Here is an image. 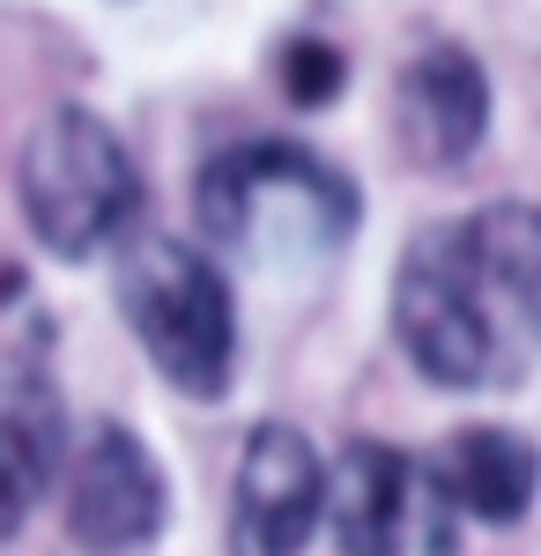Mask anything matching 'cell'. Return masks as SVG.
Listing matches in <instances>:
<instances>
[{"label":"cell","instance_id":"2","mask_svg":"<svg viewBox=\"0 0 541 556\" xmlns=\"http://www.w3.org/2000/svg\"><path fill=\"white\" fill-rule=\"evenodd\" d=\"M193 215L209 230L215 253L246 260V267H319L356 238V178L334 172L319 149L304 141H238L215 149L193 186Z\"/></svg>","mask_w":541,"mask_h":556},{"label":"cell","instance_id":"11","mask_svg":"<svg viewBox=\"0 0 541 556\" xmlns=\"http://www.w3.org/2000/svg\"><path fill=\"white\" fill-rule=\"evenodd\" d=\"M275 67H282V97H290V104H304V112L334 104V97H341V83H349V60H341V45H327V38H290Z\"/></svg>","mask_w":541,"mask_h":556},{"label":"cell","instance_id":"10","mask_svg":"<svg viewBox=\"0 0 541 556\" xmlns=\"http://www.w3.org/2000/svg\"><path fill=\"white\" fill-rule=\"evenodd\" d=\"M0 445L38 490L60 475V460H75L67 453V424H60V393H52V379L30 356H0Z\"/></svg>","mask_w":541,"mask_h":556},{"label":"cell","instance_id":"7","mask_svg":"<svg viewBox=\"0 0 541 556\" xmlns=\"http://www.w3.org/2000/svg\"><path fill=\"white\" fill-rule=\"evenodd\" d=\"M453 505L438 497L430 468H416L408 453L356 438L341 445V460L327 468V527L341 556H401L416 542L423 519H445Z\"/></svg>","mask_w":541,"mask_h":556},{"label":"cell","instance_id":"1","mask_svg":"<svg viewBox=\"0 0 541 556\" xmlns=\"http://www.w3.org/2000/svg\"><path fill=\"white\" fill-rule=\"evenodd\" d=\"M393 342L430 386L490 393L541 364V208L490 201L408 238L393 267Z\"/></svg>","mask_w":541,"mask_h":556},{"label":"cell","instance_id":"9","mask_svg":"<svg viewBox=\"0 0 541 556\" xmlns=\"http://www.w3.org/2000/svg\"><path fill=\"white\" fill-rule=\"evenodd\" d=\"M430 482L453 513L482 519V527H512V519L534 513V490H541V453L527 430H504V424H467L453 430L438 453H430Z\"/></svg>","mask_w":541,"mask_h":556},{"label":"cell","instance_id":"6","mask_svg":"<svg viewBox=\"0 0 541 556\" xmlns=\"http://www.w3.org/2000/svg\"><path fill=\"white\" fill-rule=\"evenodd\" d=\"M327 519V468L297 424H252L230 482V556H304Z\"/></svg>","mask_w":541,"mask_h":556},{"label":"cell","instance_id":"5","mask_svg":"<svg viewBox=\"0 0 541 556\" xmlns=\"http://www.w3.org/2000/svg\"><path fill=\"white\" fill-rule=\"evenodd\" d=\"M171 519L164 468L126 424L83 430L67 460V534L83 556H141Z\"/></svg>","mask_w":541,"mask_h":556},{"label":"cell","instance_id":"8","mask_svg":"<svg viewBox=\"0 0 541 556\" xmlns=\"http://www.w3.org/2000/svg\"><path fill=\"white\" fill-rule=\"evenodd\" d=\"M393 134L416 172H460L490 134V75L467 45H423L393 83Z\"/></svg>","mask_w":541,"mask_h":556},{"label":"cell","instance_id":"12","mask_svg":"<svg viewBox=\"0 0 541 556\" xmlns=\"http://www.w3.org/2000/svg\"><path fill=\"white\" fill-rule=\"evenodd\" d=\"M30 497H38V482L15 468V460H8V445H0V534H15V527H23Z\"/></svg>","mask_w":541,"mask_h":556},{"label":"cell","instance_id":"4","mask_svg":"<svg viewBox=\"0 0 541 556\" xmlns=\"http://www.w3.org/2000/svg\"><path fill=\"white\" fill-rule=\"evenodd\" d=\"M15 193H23V223L52 260H97L104 245H119L141 208V172L126 156V141L97 112L60 104L45 112L23 164H15Z\"/></svg>","mask_w":541,"mask_h":556},{"label":"cell","instance_id":"3","mask_svg":"<svg viewBox=\"0 0 541 556\" xmlns=\"http://www.w3.org/2000/svg\"><path fill=\"white\" fill-rule=\"evenodd\" d=\"M112 298H119L126 327L141 356L164 371L171 393L186 401H223L230 371H238V304L230 282L201 245L141 230L126 238L112 260Z\"/></svg>","mask_w":541,"mask_h":556}]
</instances>
